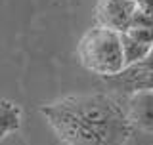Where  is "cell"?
Segmentation results:
<instances>
[{
    "mask_svg": "<svg viewBox=\"0 0 153 145\" xmlns=\"http://www.w3.org/2000/svg\"><path fill=\"white\" fill-rule=\"evenodd\" d=\"M42 117L65 145H124L132 124L111 95H65L42 105Z\"/></svg>",
    "mask_w": 153,
    "mask_h": 145,
    "instance_id": "1",
    "label": "cell"
},
{
    "mask_svg": "<svg viewBox=\"0 0 153 145\" xmlns=\"http://www.w3.org/2000/svg\"><path fill=\"white\" fill-rule=\"evenodd\" d=\"M76 57L90 72L103 78H115L124 71L121 35L102 27L88 29L76 44Z\"/></svg>",
    "mask_w": 153,
    "mask_h": 145,
    "instance_id": "2",
    "label": "cell"
},
{
    "mask_svg": "<svg viewBox=\"0 0 153 145\" xmlns=\"http://www.w3.org/2000/svg\"><path fill=\"white\" fill-rule=\"evenodd\" d=\"M134 16V2L128 0H98L94 8L96 27L109 29L119 35L130 29V21Z\"/></svg>",
    "mask_w": 153,
    "mask_h": 145,
    "instance_id": "3",
    "label": "cell"
},
{
    "mask_svg": "<svg viewBox=\"0 0 153 145\" xmlns=\"http://www.w3.org/2000/svg\"><path fill=\"white\" fill-rule=\"evenodd\" d=\"M126 118L132 126L153 132V88L134 90L126 101Z\"/></svg>",
    "mask_w": 153,
    "mask_h": 145,
    "instance_id": "4",
    "label": "cell"
},
{
    "mask_svg": "<svg viewBox=\"0 0 153 145\" xmlns=\"http://www.w3.org/2000/svg\"><path fill=\"white\" fill-rule=\"evenodd\" d=\"M121 44H123V57H124V69H130L134 65H140L151 55L153 46H146L130 38L126 33L121 35Z\"/></svg>",
    "mask_w": 153,
    "mask_h": 145,
    "instance_id": "5",
    "label": "cell"
},
{
    "mask_svg": "<svg viewBox=\"0 0 153 145\" xmlns=\"http://www.w3.org/2000/svg\"><path fill=\"white\" fill-rule=\"evenodd\" d=\"M21 126V109L10 99L0 98V139L17 132Z\"/></svg>",
    "mask_w": 153,
    "mask_h": 145,
    "instance_id": "6",
    "label": "cell"
},
{
    "mask_svg": "<svg viewBox=\"0 0 153 145\" xmlns=\"http://www.w3.org/2000/svg\"><path fill=\"white\" fill-rule=\"evenodd\" d=\"M126 35L140 44L153 46V27H132L126 31Z\"/></svg>",
    "mask_w": 153,
    "mask_h": 145,
    "instance_id": "7",
    "label": "cell"
},
{
    "mask_svg": "<svg viewBox=\"0 0 153 145\" xmlns=\"http://www.w3.org/2000/svg\"><path fill=\"white\" fill-rule=\"evenodd\" d=\"M134 10L153 21V0H136L134 2Z\"/></svg>",
    "mask_w": 153,
    "mask_h": 145,
    "instance_id": "8",
    "label": "cell"
},
{
    "mask_svg": "<svg viewBox=\"0 0 153 145\" xmlns=\"http://www.w3.org/2000/svg\"><path fill=\"white\" fill-rule=\"evenodd\" d=\"M128 2H136V0H128Z\"/></svg>",
    "mask_w": 153,
    "mask_h": 145,
    "instance_id": "9",
    "label": "cell"
}]
</instances>
